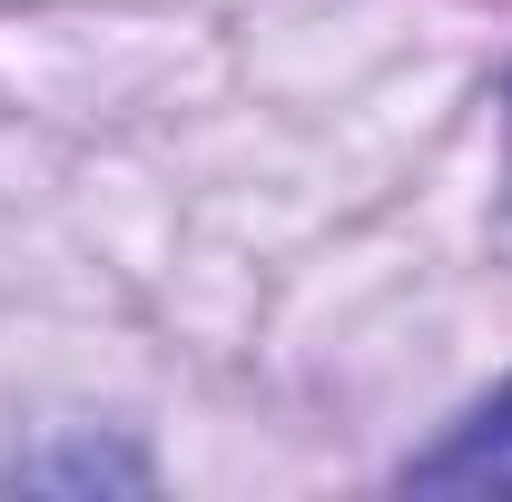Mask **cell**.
Instances as JSON below:
<instances>
[{
  "label": "cell",
  "mask_w": 512,
  "mask_h": 502,
  "mask_svg": "<svg viewBox=\"0 0 512 502\" xmlns=\"http://www.w3.org/2000/svg\"><path fill=\"white\" fill-rule=\"evenodd\" d=\"M404 483H414V493H512V384L493 404H473L434 453H414Z\"/></svg>",
  "instance_id": "cell-1"
}]
</instances>
